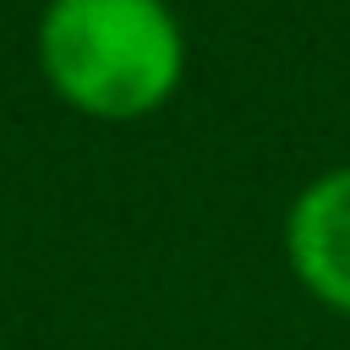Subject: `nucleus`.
<instances>
[{
  "mask_svg": "<svg viewBox=\"0 0 350 350\" xmlns=\"http://www.w3.org/2000/svg\"><path fill=\"white\" fill-rule=\"evenodd\" d=\"M284 262L334 317H350V164L317 170L284 208Z\"/></svg>",
  "mask_w": 350,
  "mask_h": 350,
  "instance_id": "2",
  "label": "nucleus"
},
{
  "mask_svg": "<svg viewBox=\"0 0 350 350\" xmlns=\"http://www.w3.org/2000/svg\"><path fill=\"white\" fill-rule=\"evenodd\" d=\"M33 55L44 88L88 120H142L186 82V27L170 0H44Z\"/></svg>",
  "mask_w": 350,
  "mask_h": 350,
  "instance_id": "1",
  "label": "nucleus"
}]
</instances>
